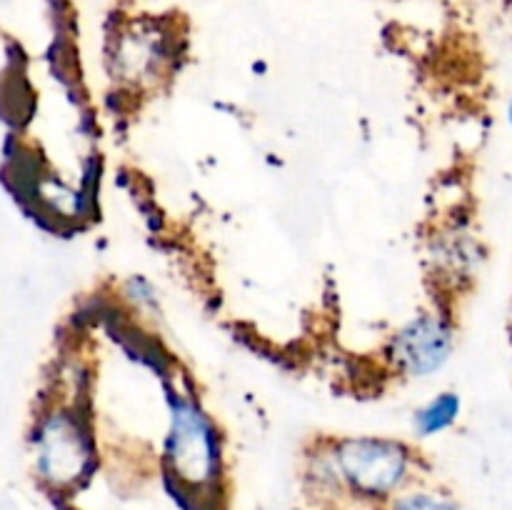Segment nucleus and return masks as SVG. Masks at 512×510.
Instances as JSON below:
<instances>
[{"label": "nucleus", "mask_w": 512, "mask_h": 510, "mask_svg": "<svg viewBox=\"0 0 512 510\" xmlns=\"http://www.w3.org/2000/svg\"><path fill=\"white\" fill-rule=\"evenodd\" d=\"M163 468L175 483L193 495L213 493L225 475L223 435L198 395L168 385L165 388Z\"/></svg>", "instance_id": "obj_2"}, {"label": "nucleus", "mask_w": 512, "mask_h": 510, "mask_svg": "<svg viewBox=\"0 0 512 510\" xmlns=\"http://www.w3.org/2000/svg\"><path fill=\"white\" fill-rule=\"evenodd\" d=\"M430 273L448 293L463 290L478 278L483 263V245L468 225H450L430 238Z\"/></svg>", "instance_id": "obj_5"}, {"label": "nucleus", "mask_w": 512, "mask_h": 510, "mask_svg": "<svg viewBox=\"0 0 512 510\" xmlns=\"http://www.w3.org/2000/svg\"><path fill=\"white\" fill-rule=\"evenodd\" d=\"M383 510H463L460 500L438 485H425L423 480L405 488L393 500L383 505Z\"/></svg>", "instance_id": "obj_8"}, {"label": "nucleus", "mask_w": 512, "mask_h": 510, "mask_svg": "<svg viewBox=\"0 0 512 510\" xmlns=\"http://www.w3.org/2000/svg\"><path fill=\"white\" fill-rule=\"evenodd\" d=\"M508 123H510V128H512V95H510V100H508Z\"/></svg>", "instance_id": "obj_10"}, {"label": "nucleus", "mask_w": 512, "mask_h": 510, "mask_svg": "<svg viewBox=\"0 0 512 510\" xmlns=\"http://www.w3.org/2000/svg\"><path fill=\"white\" fill-rule=\"evenodd\" d=\"M458 345V328L450 308L430 305L398 325L383 343V363L395 378L420 383L438 375Z\"/></svg>", "instance_id": "obj_4"}, {"label": "nucleus", "mask_w": 512, "mask_h": 510, "mask_svg": "<svg viewBox=\"0 0 512 510\" xmlns=\"http://www.w3.org/2000/svg\"><path fill=\"white\" fill-rule=\"evenodd\" d=\"M345 500L383 508L388 500L423 480V455L410 440L395 435H338L328 438Z\"/></svg>", "instance_id": "obj_1"}, {"label": "nucleus", "mask_w": 512, "mask_h": 510, "mask_svg": "<svg viewBox=\"0 0 512 510\" xmlns=\"http://www.w3.org/2000/svg\"><path fill=\"white\" fill-rule=\"evenodd\" d=\"M460 418H463V398L458 390H438L413 410L410 428L418 440H430L453 430Z\"/></svg>", "instance_id": "obj_7"}, {"label": "nucleus", "mask_w": 512, "mask_h": 510, "mask_svg": "<svg viewBox=\"0 0 512 510\" xmlns=\"http://www.w3.org/2000/svg\"><path fill=\"white\" fill-rule=\"evenodd\" d=\"M33 468L55 495H68L98 468V443L88 413L75 403H50L40 410L30 433Z\"/></svg>", "instance_id": "obj_3"}, {"label": "nucleus", "mask_w": 512, "mask_h": 510, "mask_svg": "<svg viewBox=\"0 0 512 510\" xmlns=\"http://www.w3.org/2000/svg\"><path fill=\"white\" fill-rule=\"evenodd\" d=\"M168 45L153 33H128L115 43L113 73L133 90L153 88L168 68Z\"/></svg>", "instance_id": "obj_6"}, {"label": "nucleus", "mask_w": 512, "mask_h": 510, "mask_svg": "<svg viewBox=\"0 0 512 510\" xmlns=\"http://www.w3.org/2000/svg\"><path fill=\"white\" fill-rule=\"evenodd\" d=\"M120 298L133 313H140L143 318H155L160 313V293L148 275L125 278V283L120 285Z\"/></svg>", "instance_id": "obj_9"}]
</instances>
